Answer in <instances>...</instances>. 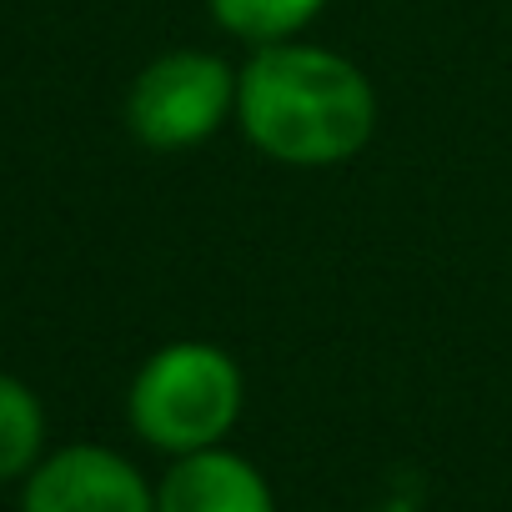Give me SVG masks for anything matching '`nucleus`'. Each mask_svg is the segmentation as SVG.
<instances>
[{
	"label": "nucleus",
	"instance_id": "nucleus-7",
	"mask_svg": "<svg viewBox=\"0 0 512 512\" xmlns=\"http://www.w3.org/2000/svg\"><path fill=\"white\" fill-rule=\"evenodd\" d=\"M36 447H41V407H36V397L21 382L0 377V477L26 472Z\"/></svg>",
	"mask_w": 512,
	"mask_h": 512
},
{
	"label": "nucleus",
	"instance_id": "nucleus-3",
	"mask_svg": "<svg viewBox=\"0 0 512 512\" xmlns=\"http://www.w3.org/2000/svg\"><path fill=\"white\" fill-rule=\"evenodd\" d=\"M236 101L231 66L206 51H176L141 71L131 91V131L146 146H191L206 141Z\"/></svg>",
	"mask_w": 512,
	"mask_h": 512
},
{
	"label": "nucleus",
	"instance_id": "nucleus-5",
	"mask_svg": "<svg viewBox=\"0 0 512 512\" xmlns=\"http://www.w3.org/2000/svg\"><path fill=\"white\" fill-rule=\"evenodd\" d=\"M156 512H272V497L251 462L201 447L166 472Z\"/></svg>",
	"mask_w": 512,
	"mask_h": 512
},
{
	"label": "nucleus",
	"instance_id": "nucleus-4",
	"mask_svg": "<svg viewBox=\"0 0 512 512\" xmlns=\"http://www.w3.org/2000/svg\"><path fill=\"white\" fill-rule=\"evenodd\" d=\"M26 512H156V502L116 452L71 447L31 477Z\"/></svg>",
	"mask_w": 512,
	"mask_h": 512
},
{
	"label": "nucleus",
	"instance_id": "nucleus-1",
	"mask_svg": "<svg viewBox=\"0 0 512 512\" xmlns=\"http://www.w3.org/2000/svg\"><path fill=\"white\" fill-rule=\"evenodd\" d=\"M236 111L246 136L287 166H337L372 136L377 101L367 76L317 46H267L241 81Z\"/></svg>",
	"mask_w": 512,
	"mask_h": 512
},
{
	"label": "nucleus",
	"instance_id": "nucleus-2",
	"mask_svg": "<svg viewBox=\"0 0 512 512\" xmlns=\"http://www.w3.org/2000/svg\"><path fill=\"white\" fill-rule=\"evenodd\" d=\"M241 412V372L206 342H176L156 352L131 392V422L166 452L211 447Z\"/></svg>",
	"mask_w": 512,
	"mask_h": 512
},
{
	"label": "nucleus",
	"instance_id": "nucleus-6",
	"mask_svg": "<svg viewBox=\"0 0 512 512\" xmlns=\"http://www.w3.org/2000/svg\"><path fill=\"white\" fill-rule=\"evenodd\" d=\"M327 0H211V11L226 31L256 41V46H277L282 36L302 31Z\"/></svg>",
	"mask_w": 512,
	"mask_h": 512
}]
</instances>
